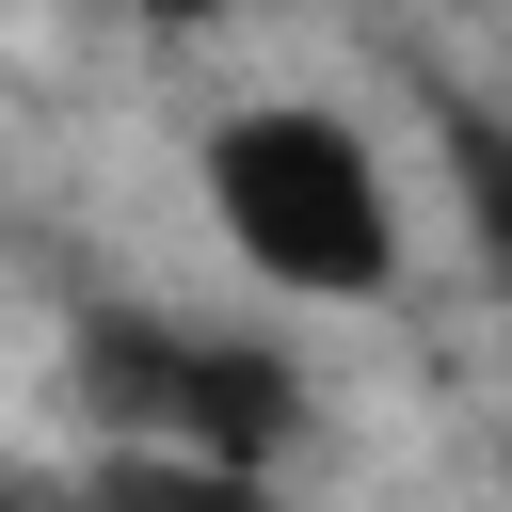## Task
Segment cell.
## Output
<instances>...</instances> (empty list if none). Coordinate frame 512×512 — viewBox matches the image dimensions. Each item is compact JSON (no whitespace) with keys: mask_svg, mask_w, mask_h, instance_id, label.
<instances>
[{"mask_svg":"<svg viewBox=\"0 0 512 512\" xmlns=\"http://www.w3.org/2000/svg\"><path fill=\"white\" fill-rule=\"evenodd\" d=\"M192 192H208L224 256H240L256 288H288V304H368V288L400 272V192H384L368 128L320 112V96L224 112L208 160H192Z\"/></svg>","mask_w":512,"mask_h":512,"instance_id":"cell-1","label":"cell"},{"mask_svg":"<svg viewBox=\"0 0 512 512\" xmlns=\"http://www.w3.org/2000/svg\"><path fill=\"white\" fill-rule=\"evenodd\" d=\"M96 400H112V448H208V464H272L304 432V368L192 320H96Z\"/></svg>","mask_w":512,"mask_h":512,"instance_id":"cell-2","label":"cell"},{"mask_svg":"<svg viewBox=\"0 0 512 512\" xmlns=\"http://www.w3.org/2000/svg\"><path fill=\"white\" fill-rule=\"evenodd\" d=\"M80 512H288L272 464H208V448H112L80 480Z\"/></svg>","mask_w":512,"mask_h":512,"instance_id":"cell-3","label":"cell"},{"mask_svg":"<svg viewBox=\"0 0 512 512\" xmlns=\"http://www.w3.org/2000/svg\"><path fill=\"white\" fill-rule=\"evenodd\" d=\"M464 224H480V256H496V288H512V144H496V128H464Z\"/></svg>","mask_w":512,"mask_h":512,"instance_id":"cell-4","label":"cell"},{"mask_svg":"<svg viewBox=\"0 0 512 512\" xmlns=\"http://www.w3.org/2000/svg\"><path fill=\"white\" fill-rule=\"evenodd\" d=\"M144 16H160V32H208V16H224V0H144Z\"/></svg>","mask_w":512,"mask_h":512,"instance_id":"cell-5","label":"cell"}]
</instances>
